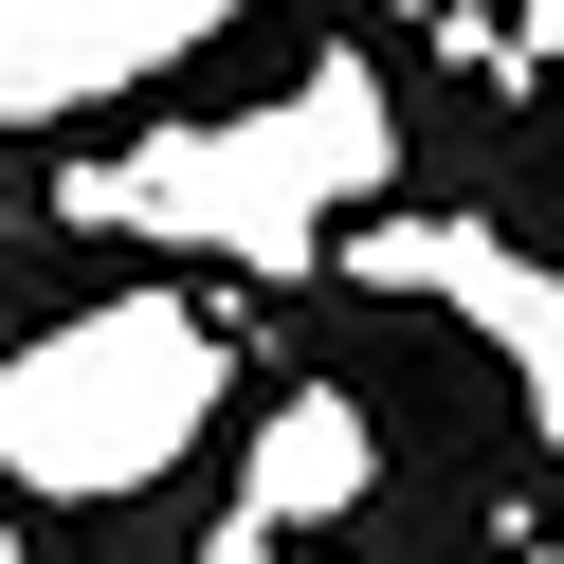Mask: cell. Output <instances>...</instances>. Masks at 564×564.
<instances>
[{
  "label": "cell",
  "mask_w": 564,
  "mask_h": 564,
  "mask_svg": "<svg viewBox=\"0 0 564 564\" xmlns=\"http://www.w3.org/2000/svg\"><path fill=\"white\" fill-rule=\"evenodd\" d=\"M200 401V328H128V310H91L74 346H37V365L0 382V455L55 491H110V474H164V437H183Z\"/></svg>",
  "instance_id": "cell-1"
}]
</instances>
